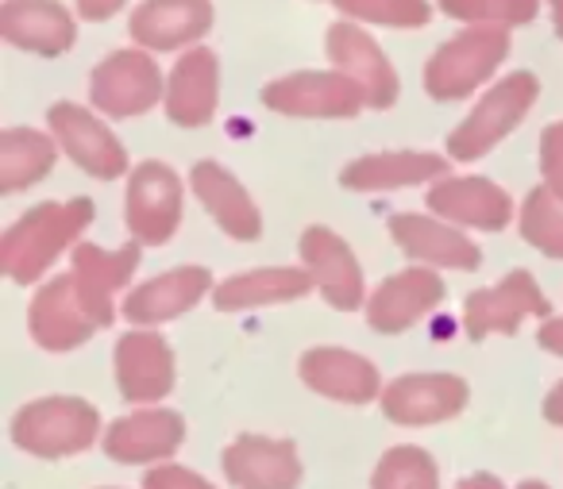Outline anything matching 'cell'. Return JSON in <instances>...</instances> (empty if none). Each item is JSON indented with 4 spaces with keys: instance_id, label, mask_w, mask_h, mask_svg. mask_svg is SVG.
Segmentation results:
<instances>
[{
    "instance_id": "cell-1",
    "label": "cell",
    "mask_w": 563,
    "mask_h": 489,
    "mask_svg": "<svg viewBox=\"0 0 563 489\" xmlns=\"http://www.w3.org/2000/svg\"><path fill=\"white\" fill-rule=\"evenodd\" d=\"M93 216L97 209L89 197L43 201L35 209H27L0 240V270L9 274L16 286L40 281L58 263L63 251L78 247L81 232L93 224Z\"/></svg>"
},
{
    "instance_id": "cell-2",
    "label": "cell",
    "mask_w": 563,
    "mask_h": 489,
    "mask_svg": "<svg viewBox=\"0 0 563 489\" xmlns=\"http://www.w3.org/2000/svg\"><path fill=\"white\" fill-rule=\"evenodd\" d=\"M509 55V27H467L424 63V89L432 101H463L494 78Z\"/></svg>"
},
{
    "instance_id": "cell-3",
    "label": "cell",
    "mask_w": 563,
    "mask_h": 489,
    "mask_svg": "<svg viewBox=\"0 0 563 489\" xmlns=\"http://www.w3.org/2000/svg\"><path fill=\"white\" fill-rule=\"evenodd\" d=\"M101 412L81 397H43L12 416V443L35 458H66L93 447Z\"/></svg>"
},
{
    "instance_id": "cell-4",
    "label": "cell",
    "mask_w": 563,
    "mask_h": 489,
    "mask_svg": "<svg viewBox=\"0 0 563 489\" xmlns=\"http://www.w3.org/2000/svg\"><path fill=\"white\" fill-rule=\"evenodd\" d=\"M537 97H540V81H537V74H529V70L506 74L501 81H494L483 93V101L467 112V120L448 135V155H452L455 163H475V158H483L486 151L498 147V143L529 116Z\"/></svg>"
},
{
    "instance_id": "cell-5",
    "label": "cell",
    "mask_w": 563,
    "mask_h": 489,
    "mask_svg": "<svg viewBox=\"0 0 563 489\" xmlns=\"http://www.w3.org/2000/svg\"><path fill=\"white\" fill-rule=\"evenodd\" d=\"M263 104L271 112H282V116L352 120L367 109V97L340 70H301L271 81L263 89Z\"/></svg>"
},
{
    "instance_id": "cell-6",
    "label": "cell",
    "mask_w": 563,
    "mask_h": 489,
    "mask_svg": "<svg viewBox=\"0 0 563 489\" xmlns=\"http://www.w3.org/2000/svg\"><path fill=\"white\" fill-rule=\"evenodd\" d=\"M89 97L93 109L112 120L143 116L166 97L163 74L151 51H112L93 74H89Z\"/></svg>"
},
{
    "instance_id": "cell-7",
    "label": "cell",
    "mask_w": 563,
    "mask_h": 489,
    "mask_svg": "<svg viewBox=\"0 0 563 489\" xmlns=\"http://www.w3.org/2000/svg\"><path fill=\"white\" fill-rule=\"evenodd\" d=\"M128 232L143 247H163L181 224V178L166 163H140L124 193Z\"/></svg>"
},
{
    "instance_id": "cell-8",
    "label": "cell",
    "mask_w": 563,
    "mask_h": 489,
    "mask_svg": "<svg viewBox=\"0 0 563 489\" xmlns=\"http://www.w3.org/2000/svg\"><path fill=\"white\" fill-rule=\"evenodd\" d=\"M552 312L548 297L540 293L537 278L529 270H509L498 286L475 289V293L463 301V332L467 340H486L490 332L514 335L517 327L529 316H544Z\"/></svg>"
},
{
    "instance_id": "cell-9",
    "label": "cell",
    "mask_w": 563,
    "mask_h": 489,
    "mask_svg": "<svg viewBox=\"0 0 563 489\" xmlns=\"http://www.w3.org/2000/svg\"><path fill=\"white\" fill-rule=\"evenodd\" d=\"M51 135L58 140V147L70 155V163H78L86 174L101 181H117L128 170V151L124 143L112 135L109 124L93 116L86 104L74 101H58L47 112Z\"/></svg>"
},
{
    "instance_id": "cell-10",
    "label": "cell",
    "mask_w": 563,
    "mask_h": 489,
    "mask_svg": "<svg viewBox=\"0 0 563 489\" xmlns=\"http://www.w3.org/2000/svg\"><path fill=\"white\" fill-rule=\"evenodd\" d=\"M467 401H471L467 381L455 378V374H406V378H394L383 389L386 420L406 427L452 420L467 409Z\"/></svg>"
},
{
    "instance_id": "cell-11",
    "label": "cell",
    "mask_w": 563,
    "mask_h": 489,
    "mask_svg": "<svg viewBox=\"0 0 563 489\" xmlns=\"http://www.w3.org/2000/svg\"><path fill=\"white\" fill-rule=\"evenodd\" d=\"M27 327H32V340L43 351H74L101 324H97L93 309L81 297L74 274H66V278H51L35 293L32 312H27Z\"/></svg>"
},
{
    "instance_id": "cell-12",
    "label": "cell",
    "mask_w": 563,
    "mask_h": 489,
    "mask_svg": "<svg viewBox=\"0 0 563 489\" xmlns=\"http://www.w3.org/2000/svg\"><path fill=\"white\" fill-rule=\"evenodd\" d=\"M444 278L437 266H409L383 281L367 301V324L383 335L409 332L417 320H424L444 301Z\"/></svg>"
},
{
    "instance_id": "cell-13",
    "label": "cell",
    "mask_w": 563,
    "mask_h": 489,
    "mask_svg": "<svg viewBox=\"0 0 563 489\" xmlns=\"http://www.w3.org/2000/svg\"><path fill=\"white\" fill-rule=\"evenodd\" d=\"M301 266L313 274L321 297L340 312H352L367 301V286H363V266L352 255L344 240L332 227H306L301 232Z\"/></svg>"
},
{
    "instance_id": "cell-14",
    "label": "cell",
    "mask_w": 563,
    "mask_h": 489,
    "mask_svg": "<svg viewBox=\"0 0 563 489\" xmlns=\"http://www.w3.org/2000/svg\"><path fill=\"white\" fill-rule=\"evenodd\" d=\"M324 51H329V63L360 86L371 109H390L398 101V74L386 63L383 47L360 24H347V20L332 24L324 35Z\"/></svg>"
},
{
    "instance_id": "cell-15",
    "label": "cell",
    "mask_w": 563,
    "mask_h": 489,
    "mask_svg": "<svg viewBox=\"0 0 563 489\" xmlns=\"http://www.w3.org/2000/svg\"><path fill=\"white\" fill-rule=\"evenodd\" d=\"M112 366H117V386L124 401L151 404L174 389V351L155 327L128 332L112 351Z\"/></svg>"
},
{
    "instance_id": "cell-16",
    "label": "cell",
    "mask_w": 563,
    "mask_h": 489,
    "mask_svg": "<svg viewBox=\"0 0 563 489\" xmlns=\"http://www.w3.org/2000/svg\"><path fill=\"white\" fill-rule=\"evenodd\" d=\"M224 478L235 489H298L301 458L290 440H266V435H240L220 455Z\"/></svg>"
},
{
    "instance_id": "cell-17",
    "label": "cell",
    "mask_w": 563,
    "mask_h": 489,
    "mask_svg": "<svg viewBox=\"0 0 563 489\" xmlns=\"http://www.w3.org/2000/svg\"><path fill=\"white\" fill-rule=\"evenodd\" d=\"M140 247L143 243H124L117 251H104L97 243H78L70 251V274L101 327L117 320V293L132 281L140 266Z\"/></svg>"
},
{
    "instance_id": "cell-18",
    "label": "cell",
    "mask_w": 563,
    "mask_h": 489,
    "mask_svg": "<svg viewBox=\"0 0 563 489\" xmlns=\"http://www.w3.org/2000/svg\"><path fill=\"white\" fill-rule=\"evenodd\" d=\"M432 216H444L448 224L478 227V232H501L514 216V201L490 178H440L424 193Z\"/></svg>"
},
{
    "instance_id": "cell-19",
    "label": "cell",
    "mask_w": 563,
    "mask_h": 489,
    "mask_svg": "<svg viewBox=\"0 0 563 489\" xmlns=\"http://www.w3.org/2000/svg\"><path fill=\"white\" fill-rule=\"evenodd\" d=\"M186 443V420L174 409H140L120 416L104 432V451L117 463H166Z\"/></svg>"
},
{
    "instance_id": "cell-20",
    "label": "cell",
    "mask_w": 563,
    "mask_h": 489,
    "mask_svg": "<svg viewBox=\"0 0 563 489\" xmlns=\"http://www.w3.org/2000/svg\"><path fill=\"white\" fill-rule=\"evenodd\" d=\"M301 381H306L313 393L329 397L340 404H367L378 397L383 378H378V366L371 358L355 355L344 347H313L301 355L298 363Z\"/></svg>"
},
{
    "instance_id": "cell-21",
    "label": "cell",
    "mask_w": 563,
    "mask_h": 489,
    "mask_svg": "<svg viewBox=\"0 0 563 489\" xmlns=\"http://www.w3.org/2000/svg\"><path fill=\"white\" fill-rule=\"evenodd\" d=\"M390 240L417 258L421 266H444V270H478L483 251L444 220L421 216V212H398L390 216Z\"/></svg>"
},
{
    "instance_id": "cell-22",
    "label": "cell",
    "mask_w": 563,
    "mask_h": 489,
    "mask_svg": "<svg viewBox=\"0 0 563 489\" xmlns=\"http://www.w3.org/2000/svg\"><path fill=\"white\" fill-rule=\"evenodd\" d=\"M0 35L20 51L43 58H58L74 47L78 24L58 0H4L0 9Z\"/></svg>"
},
{
    "instance_id": "cell-23",
    "label": "cell",
    "mask_w": 563,
    "mask_h": 489,
    "mask_svg": "<svg viewBox=\"0 0 563 489\" xmlns=\"http://www.w3.org/2000/svg\"><path fill=\"white\" fill-rule=\"evenodd\" d=\"M166 116L178 127H205L220 104V63L212 51L194 47L174 63L166 78Z\"/></svg>"
},
{
    "instance_id": "cell-24",
    "label": "cell",
    "mask_w": 563,
    "mask_h": 489,
    "mask_svg": "<svg viewBox=\"0 0 563 489\" xmlns=\"http://www.w3.org/2000/svg\"><path fill=\"white\" fill-rule=\"evenodd\" d=\"M212 289V274L205 266H174V270L158 274L155 281H143L132 293L124 297L120 312H124L132 324L140 327H155L166 320L189 312L205 293Z\"/></svg>"
},
{
    "instance_id": "cell-25",
    "label": "cell",
    "mask_w": 563,
    "mask_h": 489,
    "mask_svg": "<svg viewBox=\"0 0 563 489\" xmlns=\"http://www.w3.org/2000/svg\"><path fill=\"white\" fill-rule=\"evenodd\" d=\"M132 40L143 51H181L209 35L212 4L209 0H143L132 12Z\"/></svg>"
},
{
    "instance_id": "cell-26",
    "label": "cell",
    "mask_w": 563,
    "mask_h": 489,
    "mask_svg": "<svg viewBox=\"0 0 563 489\" xmlns=\"http://www.w3.org/2000/svg\"><path fill=\"white\" fill-rule=\"evenodd\" d=\"M440 178H448V163L429 151H378V155H363L340 170V186L352 193H390V189Z\"/></svg>"
},
{
    "instance_id": "cell-27",
    "label": "cell",
    "mask_w": 563,
    "mask_h": 489,
    "mask_svg": "<svg viewBox=\"0 0 563 489\" xmlns=\"http://www.w3.org/2000/svg\"><path fill=\"white\" fill-rule=\"evenodd\" d=\"M189 186H194L197 201L205 204V212L220 232L240 243L258 240L263 216H258V204L247 197V189L235 181V174H228L220 163H197L194 174H189Z\"/></svg>"
},
{
    "instance_id": "cell-28",
    "label": "cell",
    "mask_w": 563,
    "mask_h": 489,
    "mask_svg": "<svg viewBox=\"0 0 563 489\" xmlns=\"http://www.w3.org/2000/svg\"><path fill=\"white\" fill-rule=\"evenodd\" d=\"M309 289H317V281L306 266H263V270L232 274L228 281H220L212 289V304L220 312H247L266 309V304L298 301Z\"/></svg>"
},
{
    "instance_id": "cell-29",
    "label": "cell",
    "mask_w": 563,
    "mask_h": 489,
    "mask_svg": "<svg viewBox=\"0 0 563 489\" xmlns=\"http://www.w3.org/2000/svg\"><path fill=\"white\" fill-rule=\"evenodd\" d=\"M58 140L32 127H9L0 132V189L4 193H20V189L43 181L55 170Z\"/></svg>"
},
{
    "instance_id": "cell-30",
    "label": "cell",
    "mask_w": 563,
    "mask_h": 489,
    "mask_svg": "<svg viewBox=\"0 0 563 489\" xmlns=\"http://www.w3.org/2000/svg\"><path fill=\"white\" fill-rule=\"evenodd\" d=\"M371 489H440L437 458L424 447H413V443L390 447L378 458Z\"/></svg>"
},
{
    "instance_id": "cell-31",
    "label": "cell",
    "mask_w": 563,
    "mask_h": 489,
    "mask_svg": "<svg viewBox=\"0 0 563 489\" xmlns=\"http://www.w3.org/2000/svg\"><path fill=\"white\" fill-rule=\"evenodd\" d=\"M521 240L548 258H563V197L548 186H537L525 197L521 209Z\"/></svg>"
},
{
    "instance_id": "cell-32",
    "label": "cell",
    "mask_w": 563,
    "mask_h": 489,
    "mask_svg": "<svg viewBox=\"0 0 563 489\" xmlns=\"http://www.w3.org/2000/svg\"><path fill=\"white\" fill-rule=\"evenodd\" d=\"M440 12L471 27H517L537 20L540 0H437Z\"/></svg>"
},
{
    "instance_id": "cell-33",
    "label": "cell",
    "mask_w": 563,
    "mask_h": 489,
    "mask_svg": "<svg viewBox=\"0 0 563 489\" xmlns=\"http://www.w3.org/2000/svg\"><path fill=\"white\" fill-rule=\"evenodd\" d=\"M329 4H336L340 12L363 20V24L401 27V32H413L432 20L429 0H329Z\"/></svg>"
},
{
    "instance_id": "cell-34",
    "label": "cell",
    "mask_w": 563,
    "mask_h": 489,
    "mask_svg": "<svg viewBox=\"0 0 563 489\" xmlns=\"http://www.w3.org/2000/svg\"><path fill=\"white\" fill-rule=\"evenodd\" d=\"M540 174H544V186L563 197V120L540 135Z\"/></svg>"
},
{
    "instance_id": "cell-35",
    "label": "cell",
    "mask_w": 563,
    "mask_h": 489,
    "mask_svg": "<svg viewBox=\"0 0 563 489\" xmlns=\"http://www.w3.org/2000/svg\"><path fill=\"white\" fill-rule=\"evenodd\" d=\"M143 489H217L212 481H205L201 474L186 470L178 463H163L155 470L143 474Z\"/></svg>"
},
{
    "instance_id": "cell-36",
    "label": "cell",
    "mask_w": 563,
    "mask_h": 489,
    "mask_svg": "<svg viewBox=\"0 0 563 489\" xmlns=\"http://www.w3.org/2000/svg\"><path fill=\"white\" fill-rule=\"evenodd\" d=\"M120 9H124V0H78V16L81 20H93V24H101V20H112Z\"/></svg>"
},
{
    "instance_id": "cell-37",
    "label": "cell",
    "mask_w": 563,
    "mask_h": 489,
    "mask_svg": "<svg viewBox=\"0 0 563 489\" xmlns=\"http://www.w3.org/2000/svg\"><path fill=\"white\" fill-rule=\"evenodd\" d=\"M537 340H540V347H544V351H552V355L563 358V316H555V320L548 316L544 324H540Z\"/></svg>"
},
{
    "instance_id": "cell-38",
    "label": "cell",
    "mask_w": 563,
    "mask_h": 489,
    "mask_svg": "<svg viewBox=\"0 0 563 489\" xmlns=\"http://www.w3.org/2000/svg\"><path fill=\"white\" fill-rule=\"evenodd\" d=\"M544 420H548V424H560L563 427V381H560V386L548 389V397H544Z\"/></svg>"
},
{
    "instance_id": "cell-39",
    "label": "cell",
    "mask_w": 563,
    "mask_h": 489,
    "mask_svg": "<svg viewBox=\"0 0 563 489\" xmlns=\"http://www.w3.org/2000/svg\"><path fill=\"white\" fill-rule=\"evenodd\" d=\"M455 489H501V481L494 478V474H471V478H463Z\"/></svg>"
},
{
    "instance_id": "cell-40",
    "label": "cell",
    "mask_w": 563,
    "mask_h": 489,
    "mask_svg": "<svg viewBox=\"0 0 563 489\" xmlns=\"http://www.w3.org/2000/svg\"><path fill=\"white\" fill-rule=\"evenodd\" d=\"M548 9H552V27H555V35L563 40V0H548Z\"/></svg>"
},
{
    "instance_id": "cell-41",
    "label": "cell",
    "mask_w": 563,
    "mask_h": 489,
    "mask_svg": "<svg viewBox=\"0 0 563 489\" xmlns=\"http://www.w3.org/2000/svg\"><path fill=\"white\" fill-rule=\"evenodd\" d=\"M517 489H548V486H544V481H521Z\"/></svg>"
}]
</instances>
